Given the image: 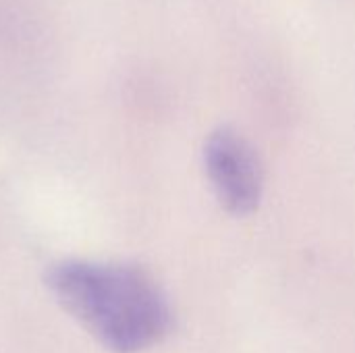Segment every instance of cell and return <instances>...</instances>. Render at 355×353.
Here are the masks:
<instances>
[{
    "mask_svg": "<svg viewBox=\"0 0 355 353\" xmlns=\"http://www.w3.org/2000/svg\"><path fill=\"white\" fill-rule=\"evenodd\" d=\"M56 302L104 347L139 353L173 329V308L162 287L139 266L62 260L48 273Z\"/></svg>",
    "mask_w": 355,
    "mask_h": 353,
    "instance_id": "cell-1",
    "label": "cell"
},
{
    "mask_svg": "<svg viewBox=\"0 0 355 353\" xmlns=\"http://www.w3.org/2000/svg\"><path fill=\"white\" fill-rule=\"evenodd\" d=\"M204 166L225 210L245 216L258 208L264 189L262 162L239 131L220 127L210 133L204 146Z\"/></svg>",
    "mask_w": 355,
    "mask_h": 353,
    "instance_id": "cell-2",
    "label": "cell"
}]
</instances>
